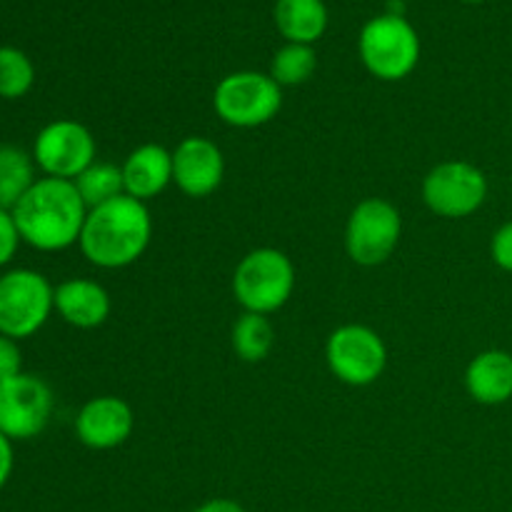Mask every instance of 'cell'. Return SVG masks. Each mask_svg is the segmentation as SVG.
Instances as JSON below:
<instances>
[{
	"label": "cell",
	"instance_id": "cell-14",
	"mask_svg": "<svg viewBox=\"0 0 512 512\" xmlns=\"http://www.w3.org/2000/svg\"><path fill=\"white\" fill-rule=\"evenodd\" d=\"M120 170H123L125 195L148 203L173 183V150L158 143H143L130 150Z\"/></svg>",
	"mask_w": 512,
	"mask_h": 512
},
{
	"label": "cell",
	"instance_id": "cell-21",
	"mask_svg": "<svg viewBox=\"0 0 512 512\" xmlns=\"http://www.w3.org/2000/svg\"><path fill=\"white\" fill-rule=\"evenodd\" d=\"M315 68H318V55H315L313 45L285 43L283 48L275 50L273 60H270V78L280 88H293V85L308 83Z\"/></svg>",
	"mask_w": 512,
	"mask_h": 512
},
{
	"label": "cell",
	"instance_id": "cell-15",
	"mask_svg": "<svg viewBox=\"0 0 512 512\" xmlns=\"http://www.w3.org/2000/svg\"><path fill=\"white\" fill-rule=\"evenodd\" d=\"M110 310H113V300L98 280L68 278L55 285V313L73 328H100L110 318Z\"/></svg>",
	"mask_w": 512,
	"mask_h": 512
},
{
	"label": "cell",
	"instance_id": "cell-7",
	"mask_svg": "<svg viewBox=\"0 0 512 512\" xmlns=\"http://www.w3.org/2000/svg\"><path fill=\"white\" fill-rule=\"evenodd\" d=\"M490 193L488 178L468 160H443L428 170L420 185L425 208L445 220H463L478 213Z\"/></svg>",
	"mask_w": 512,
	"mask_h": 512
},
{
	"label": "cell",
	"instance_id": "cell-12",
	"mask_svg": "<svg viewBox=\"0 0 512 512\" xmlns=\"http://www.w3.org/2000/svg\"><path fill=\"white\" fill-rule=\"evenodd\" d=\"M135 413L118 395L90 398L75 415V438L88 450H115L130 440Z\"/></svg>",
	"mask_w": 512,
	"mask_h": 512
},
{
	"label": "cell",
	"instance_id": "cell-26",
	"mask_svg": "<svg viewBox=\"0 0 512 512\" xmlns=\"http://www.w3.org/2000/svg\"><path fill=\"white\" fill-rule=\"evenodd\" d=\"M13 468H15V450H13V440L5 438L3 433H0V490L8 485L10 475H13Z\"/></svg>",
	"mask_w": 512,
	"mask_h": 512
},
{
	"label": "cell",
	"instance_id": "cell-16",
	"mask_svg": "<svg viewBox=\"0 0 512 512\" xmlns=\"http://www.w3.org/2000/svg\"><path fill=\"white\" fill-rule=\"evenodd\" d=\"M465 390L480 405H505L512 398V353L483 350L465 368Z\"/></svg>",
	"mask_w": 512,
	"mask_h": 512
},
{
	"label": "cell",
	"instance_id": "cell-1",
	"mask_svg": "<svg viewBox=\"0 0 512 512\" xmlns=\"http://www.w3.org/2000/svg\"><path fill=\"white\" fill-rule=\"evenodd\" d=\"M20 238L38 253H63L80 243L88 205L73 180L38 178L13 208Z\"/></svg>",
	"mask_w": 512,
	"mask_h": 512
},
{
	"label": "cell",
	"instance_id": "cell-2",
	"mask_svg": "<svg viewBox=\"0 0 512 512\" xmlns=\"http://www.w3.org/2000/svg\"><path fill=\"white\" fill-rule=\"evenodd\" d=\"M153 240V218L148 203L120 195L110 203L88 210L80 253L90 265L103 270H123L138 263Z\"/></svg>",
	"mask_w": 512,
	"mask_h": 512
},
{
	"label": "cell",
	"instance_id": "cell-6",
	"mask_svg": "<svg viewBox=\"0 0 512 512\" xmlns=\"http://www.w3.org/2000/svg\"><path fill=\"white\" fill-rule=\"evenodd\" d=\"M283 108V88L258 70H238L215 85L213 110L225 125L240 130L260 128L278 118Z\"/></svg>",
	"mask_w": 512,
	"mask_h": 512
},
{
	"label": "cell",
	"instance_id": "cell-8",
	"mask_svg": "<svg viewBox=\"0 0 512 512\" xmlns=\"http://www.w3.org/2000/svg\"><path fill=\"white\" fill-rule=\"evenodd\" d=\"M325 363L333 378L350 388L378 383L388 368V345L370 325L348 323L335 328L325 343Z\"/></svg>",
	"mask_w": 512,
	"mask_h": 512
},
{
	"label": "cell",
	"instance_id": "cell-5",
	"mask_svg": "<svg viewBox=\"0 0 512 512\" xmlns=\"http://www.w3.org/2000/svg\"><path fill=\"white\" fill-rule=\"evenodd\" d=\"M55 313V288L33 268H13L0 275V335L28 340Z\"/></svg>",
	"mask_w": 512,
	"mask_h": 512
},
{
	"label": "cell",
	"instance_id": "cell-11",
	"mask_svg": "<svg viewBox=\"0 0 512 512\" xmlns=\"http://www.w3.org/2000/svg\"><path fill=\"white\" fill-rule=\"evenodd\" d=\"M53 410V390L38 375L20 373L0 383V433L13 443L38 438L48 428Z\"/></svg>",
	"mask_w": 512,
	"mask_h": 512
},
{
	"label": "cell",
	"instance_id": "cell-13",
	"mask_svg": "<svg viewBox=\"0 0 512 512\" xmlns=\"http://www.w3.org/2000/svg\"><path fill=\"white\" fill-rule=\"evenodd\" d=\"M225 158L218 143L188 135L173 150V183L188 198H208L223 185Z\"/></svg>",
	"mask_w": 512,
	"mask_h": 512
},
{
	"label": "cell",
	"instance_id": "cell-17",
	"mask_svg": "<svg viewBox=\"0 0 512 512\" xmlns=\"http://www.w3.org/2000/svg\"><path fill=\"white\" fill-rule=\"evenodd\" d=\"M275 25L288 43L313 45L328 28V8L323 0H278Z\"/></svg>",
	"mask_w": 512,
	"mask_h": 512
},
{
	"label": "cell",
	"instance_id": "cell-24",
	"mask_svg": "<svg viewBox=\"0 0 512 512\" xmlns=\"http://www.w3.org/2000/svg\"><path fill=\"white\" fill-rule=\"evenodd\" d=\"M490 258L505 273H512V220L500 225L490 238Z\"/></svg>",
	"mask_w": 512,
	"mask_h": 512
},
{
	"label": "cell",
	"instance_id": "cell-28",
	"mask_svg": "<svg viewBox=\"0 0 512 512\" xmlns=\"http://www.w3.org/2000/svg\"><path fill=\"white\" fill-rule=\"evenodd\" d=\"M463 3H483V0H463Z\"/></svg>",
	"mask_w": 512,
	"mask_h": 512
},
{
	"label": "cell",
	"instance_id": "cell-27",
	"mask_svg": "<svg viewBox=\"0 0 512 512\" xmlns=\"http://www.w3.org/2000/svg\"><path fill=\"white\" fill-rule=\"evenodd\" d=\"M193 512H245V508L230 498H213L208 503L198 505Z\"/></svg>",
	"mask_w": 512,
	"mask_h": 512
},
{
	"label": "cell",
	"instance_id": "cell-25",
	"mask_svg": "<svg viewBox=\"0 0 512 512\" xmlns=\"http://www.w3.org/2000/svg\"><path fill=\"white\" fill-rule=\"evenodd\" d=\"M23 373V353L18 340L0 335V383Z\"/></svg>",
	"mask_w": 512,
	"mask_h": 512
},
{
	"label": "cell",
	"instance_id": "cell-10",
	"mask_svg": "<svg viewBox=\"0 0 512 512\" xmlns=\"http://www.w3.org/2000/svg\"><path fill=\"white\" fill-rule=\"evenodd\" d=\"M30 153L45 178L75 180L98 160V140L88 125L58 118L38 130Z\"/></svg>",
	"mask_w": 512,
	"mask_h": 512
},
{
	"label": "cell",
	"instance_id": "cell-3",
	"mask_svg": "<svg viewBox=\"0 0 512 512\" xmlns=\"http://www.w3.org/2000/svg\"><path fill=\"white\" fill-rule=\"evenodd\" d=\"M295 280V265L283 250L255 248L235 268L233 298L243 313L273 315L293 298Z\"/></svg>",
	"mask_w": 512,
	"mask_h": 512
},
{
	"label": "cell",
	"instance_id": "cell-23",
	"mask_svg": "<svg viewBox=\"0 0 512 512\" xmlns=\"http://www.w3.org/2000/svg\"><path fill=\"white\" fill-rule=\"evenodd\" d=\"M20 243H23V238H20L13 210L0 208V268H8V265L13 263V258L18 255Z\"/></svg>",
	"mask_w": 512,
	"mask_h": 512
},
{
	"label": "cell",
	"instance_id": "cell-4",
	"mask_svg": "<svg viewBox=\"0 0 512 512\" xmlns=\"http://www.w3.org/2000/svg\"><path fill=\"white\" fill-rule=\"evenodd\" d=\"M358 53L370 75L385 83H398L418 68V30L405 20V15H378L360 30Z\"/></svg>",
	"mask_w": 512,
	"mask_h": 512
},
{
	"label": "cell",
	"instance_id": "cell-19",
	"mask_svg": "<svg viewBox=\"0 0 512 512\" xmlns=\"http://www.w3.org/2000/svg\"><path fill=\"white\" fill-rule=\"evenodd\" d=\"M230 345L243 363H263L275 348V328L268 315H240L230 330Z\"/></svg>",
	"mask_w": 512,
	"mask_h": 512
},
{
	"label": "cell",
	"instance_id": "cell-20",
	"mask_svg": "<svg viewBox=\"0 0 512 512\" xmlns=\"http://www.w3.org/2000/svg\"><path fill=\"white\" fill-rule=\"evenodd\" d=\"M73 183L75 188H78L83 203L88 205V210L125 195L123 170L113 163H103V160H95V163L90 165L85 173H80Z\"/></svg>",
	"mask_w": 512,
	"mask_h": 512
},
{
	"label": "cell",
	"instance_id": "cell-9",
	"mask_svg": "<svg viewBox=\"0 0 512 512\" xmlns=\"http://www.w3.org/2000/svg\"><path fill=\"white\" fill-rule=\"evenodd\" d=\"M403 235L400 210L385 198L360 200L345 225V253L355 265L378 268L393 258Z\"/></svg>",
	"mask_w": 512,
	"mask_h": 512
},
{
	"label": "cell",
	"instance_id": "cell-18",
	"mask_svg": "<svg viewBox=\"0 0 512 512\" xmlns=\"http://www.w3.org/2000/svg\"><path fill=\"white\" fill-rule=\"evenodd\" d=\"M38 180L33 153L13 143H0V208L13 210Z\"/></svg>",
	"mask_w": 512,
	"mask_h": 512
},
{
	"label": "cell",
	"instance_id": "cell-22",
	"mask_svg": "<svg viewBox=\"0 0 512 512\" xmlns=\"http://www.w3.org/2000/svg\"><path fill=\"white\" fill-rule=\"evenodd\" d=\"M35 65L20 48L0 45V98L20 100L33 90Z\"/></svg>",
	"mask_w": 512,
	"mask_h": 512
}]
</instances>
